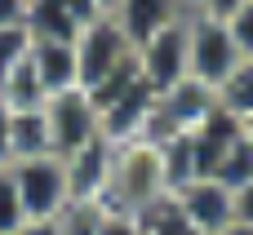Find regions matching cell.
Here are the masks:
<instances>
[{
	"instance_id": "cell-18",
	"label": "cell",
	"mask_w": 253,
	"mask_h": 235,
	"mask_svg": "<svg viewBox=\"0 0 253 235\" xmlns=\"http://www.w3.org/2000/svg\"><path fill=\"white\" fill-rule=\"evenodd\" d=\"M222 22H227V31H231L236 49H240L245 58H253V0H245L240 9H231Z\"/></svg>"
},
{
	"instance_id": "cell-14",
	"label": "cell",
	"mask_w": 253,
	"mask_h": 235,
	"mask_svg": "<svg viewBox=\"0 0 253 235\" xmlns=\"http://www.w3.org/2000/svg\"><path fill=\"white\" fill-rule=\"evenodd\" d=\"M209 178H213V182H222L227 191H236V187H245V182L253 178V147L245 142V133H240V138H236V142L227 147V156L218 160V169H213Z\"/></svg>"
},
{
	"instance_id": "cell-6",
	"label": "cell",
	"mask_w": 253,
	"mask_h": 235,
	"mask_svg": "<svg viewBox=\"0 0 253 235\" xmlns=\"http://www.w3.org/2000/svg\"><path fill=\"white\" fill-rule=\"evenodd\" d=\"M191 13V9H187ZM187 13H178L173 22H165L160 31H151L142 44H138V76L142 84L160 98L169 93L173 84H182L191 71H187Z\"/></svg>"
},
{
	"instance_id": "cell-22",
	"label": "cell",
	"mask_w": 253,
	"mask_h": 235,
	"mask_svg": "<svg viewBox=\"0 0 253 235\" xmlns=\"http://www.w3.org/2000/svg\"><path fill=\"white\" fill-rule=\"evenodd\" d=\"M27 0H0V27H22Z\"/></svg>"
},
{
	"instance_id": "cell-16",
	"label": "cell",
	"mask_w": 253,
	"mask_h": 235,
	"mask_svg": "<svg viewBox=\"0 0 253 235\" xmlns=\"http://www.w3.org/2000/svg\"><path fill=\"white\" fill-rule=\"evenodd\" d=\"M27 49H31L27 27H0V93H4V84H9V76L22 67Z\"/></svg>"
},
{
	"instance_id": "cell-23",
	"label": "cell",
	"mask_w": 253,
	"mask_h": 235,
	"mask_svg": "<svg viewBox=\"0 0 253 235\" xmlns=\"http://www.w3.org/2000/svg\"><path fill=\"white\" fill-rule=\"evenodd\" d=\"M240 4H245V0H196L191 9H196V13H209V18H227V13L240 9Z\"/></svg>"
},
{
	"instance_id": "cell-10",
	"label": "cell",
	"mask_w": 253,
	"mask_h": 235,
	"mask_svg": "<svg viewBox=\"0 0 253 235\" xmlns=\"http://www.w3.org/2000/svg\"><path fill=\"white\" fill-rule=\"evenodd\" d=\"M178 13H187V0H120L116 22L125 27V36L133 44H142L151 31H160L165 22H173Z\"/></svg>"
},
{
	"instance_id": "cell-1",
	"label": "cell",
	"mask_w": 253,
	"mask_h": 235,
	"mask_svg": "<svg viewBox=\"0 0 253 235\" xmlns=\"http://www.w3.org/2000/svg\"><path fill=\"white\" fill-rule=\"evenodd\" d=\"M160 200H169V178H165L160 147L156 142H120V147H111V169H107V187H102L107 213L142 218Z\"/></svg>"
},
{
	"instance_id": "cell-12",
	"label": "cell",
	"mask_w": 253,
	"mask_h": 235,
	"mask_svg": "<svg viewBox=\"0 0 253 235\" xmlns=\"http://www.w3.org/2000/svg\"><path fill=\"white\" fill-rule=\"evenodd\" d=\"M9 147H13V164H18V160L53 156V151H49V129H44V111H40V107H31V111H13Z\"/></svg>"
},
{
	"instance_id": "cell-2",
	"label": "cell",
	"mask_w": 253,
	"mask_h": 235,
	"mask_svg": "<svg viewBox=\"0 0 253 235\" xmlns=\"http://www.w3.org/2000/svg\"><path fill=\"white\" fill-rule=\"evenodd\" d=\"M76 44V71H80V89L89 98L125 84L138 76V44L125 36V27L116 18H98L89 27H80Z\"/></svg>"
},
{
	"instance_id": "cell-21",
	"label": "cell",
	"mask_w": 253,
	"mask_h": 235,
	"mask_svg": "<svg viewBox=\"0 0 253 235\" xmlns=\"http://www.w3.org/2000/svg\"><path fill=\"white\" fill-rule=\"evenodd\" d=\"M9 124H13V111L0 102V169L13 164V147H9Z\"/></svg>"
},
{
	"instance_id": "cell-13",
	"label": "cell",
	"mask_w": 253,
	"mask_h": 235,
	"mask_svg": "<svg viewBox=\"0 0 253 235\" xmlns=\"http://www.w3.org/2000/svg\"><path fill=\"white\" fill-rule=\"evenodd\" d=\"M213 98H218V107H222L227 116H236L240 124L253 120V58H245V62H240V67L218 84Z\"/></svg>"
},
{
	"instance_id": "cell-4",
	"label": "cell",
	"mask_w": 253,
	"mask_h": 235,
	"mask_svg": "<svg viewBox=\"0 0 253 235\" xmlns=\"http://www.w3.org/2000/svg\"><path fill=\"white\" fill-rule=\"evenodd\" d=\"M240 62H245V53L236 49L227 22L191 9V13H187V71H191V80L218 93V84H222Z\"/></svg>"
},
{
	"instance_id": "cell-27",
	"label": "cell",
	"mask_w": 253,
	"mask_h": 235,
	"mask_svg": "<svg viewBox=\"0 0 253 235\" xmlns=\"http://www.w3.org/2000/svg\"><path fill=\"white\" fill-rule=\"evenodd\" d=\"M240 133H245V142L253 147V120H245V124H240Z\"/></svg>"
},
{
	"instance_id": "cell-7",
	"label": "cell",
	"mask_w": 253,
	"mask_h": 235,
	"mask_svg": "<svg viewBox=\"0 0 253 235\" xmlns=\"http://www.w3.org/2000/svg\"><path fill=\"white\" fill-rule=\"evenodd\" d=\"M173 204L187 213V222L196 231H205V235H218L222 227H231V191L222 182H213V178H196V182L178 187Z\"/></svg>"
},
{
	"instance_id": "cell-17",
	"label": "cell",
	"mask_w": 253,
	"mask_h": 235,
	"mask_svg": "<svg viewBox=\"0 0 253 235\" xmlns=\"http://www.w3.org/2000/svg\"><path fill=\"white\" fill-rule=\"evenodd\" d=\"M22 222H27V213H22V200H18L13 173L0 169V235H18Z\"/></svg>"
},
{
	"instance_id": "cell-9",
	"label": "cell",
	"mask_w": 253,
	"mask_h": 235,
	"mask_svg": "<svg viewBox=\"0 0 253 235\" xmlns=\"http://www.w3.org/2000/svg\"><path fill=\"white\" fill-rule=\"evenodd\" d=\"M67 164V187H71V200H102V187H107V169H111V142H93L84 147L80 156L62 160Z\"/></svg>"
},
{
	"instance_id": "cell-28",
	"label": "cell",
	"mask_w": 253,
	"mask_h": 235,
	"mask_svg": "<svg viewBox=\"0 0 253 235\" xmlns=\"http://www.w3.org/2000/svg\"><path fill=\"white\" fill-rule=\"evenodd\" d=\"M191 4H196V0H187V9H191Z\"/></svg>"
},
{
	"instance_id": "cell-5",
	"label": "cell",
	"mask_w": 253,
	"mask_h": 235,
	"mask_svg": "<svg viewBox=\"0 0 253 235\" xmlns=\"http://www.w3.org/2000/svg\"><path fill=\"white\" fill-rule=\"evenodd\" d=\"M18 200L27 222H53L67 204H71V187H67V164L58 156H40V160H18L9 164Z\"/></svg>"
},
{
	"instance_id": "cell-20",
	"label": "cell",
	"mask_w": 253,
	"mask_h": 235,
	"mask_svg": "<svg viewBox=\"0 0 253 235\" xmlns=\"http://www.w3.org/2000/svg\"><path fill=\"white\" fill-rule=\"evenodd\" d=\"M98 235H142L138 218H125V213H107V222L98 227Z\"/></svg>"
},
{
	"instance_id": "cell-11",
	"label": "cell",
	"mask_w": 253,
	"mask_h": 235,
	"mask_svg": "<svg viewBox=\"0 0 253 235\" xmlns=\"http://www.w3.org/2000/svg\"><path fill=\"white\" fill-rule=\"evenodd\" d=\"M22 27H27L31 40H62V44H71L80 36V22H76L67 0H27Z\"/></svg>"
},
{
	"instance_id": "cell-26",
	"label": "cell",
	"mask_w": 253,
	"mask_h": 235,
	"mask_svg": "<svg viewBox=\"0 0 253 235\" xmlns=\"http://www.w3.org/2000/svg\"><path fill=\"white\" fill-rule=\"evenodd\" d=\"M98 9H102L107 18H116V9H120V0H98Z\"/></svg>"
},
{
	"instance_id": "cell-24",
	"label": "cell",
	"mask_w": 253,
	"mask_h": 235,
	"mask_svg": "<svg viewBox=\"0 0 253 235\" xmlns=\"http://www.w3.org/2000/svg\"><path fill=\"white\" fill-rule=\"evenodd\" d=\"M18 235H62V231H58V222H22Z\"/></svg>"
},
{
	"instance_id": "cell-19",
	"label": "cell",
	"mask_w": 253,
	"mask_h": 235,
	"mask_svg": "<svg viewBox=\"0 0 253 235\" xmlns=\"http://www.w3.org/2000/svg\"><path fill=\"white\" fill-rule=\"evenodd\" d=\"M231 222L253 227V178L245 182V187H236V191H231Z\"/></svg>"
},
{
	"instance_id": "cell-8",
	"label": "cell",
	"mask_w": 253,
	"mask_h": 235,
	"mask_svg": "<svg viewBox=\"0 0 253 235\" xmlns=\"http://www.w3.org/2000/svg\"><path fill=\"white\" fill-rule=\"evenodd\" d=\"M27 67H31V76L40 80L44 98L67 93V89H80L76 44H62V40H31V49H27Z\"/></svg>"
},
{
	"instance_id": "cell-15",
	"label": "cell",
	"mask_w": 253,
	"mask_h": 235,
	"mask_svg": "<svg viewBox=\"0 0 253 235\" xmlns=\"http://www.w3.org/2000/svg\"><path fill=\"white\" fill-rule=\"evenodd\" d=\"M138 227H142V235H205V231H196V227L187 222V213L173 204V196H169V200H160L151 213H142V218H138Z\"/></svg>"
},
{
	"instance_id": "cell-25",
	"label": "cell",
	"mask_w": 253,
	"mask_h": 235,
	"mask_svg": "<svg viewBox=\"0 0 253 235\" xmlns=\"http://www.w3.org/2000/svg\"><path fill=\"white\" fill-rule=\"evenodd\" d=\"M218 235H253V227H240V222H231V227H222Z\"/></svg>"
},
{
	"instance_id": "cell-3",
	"label": "cell",
	"mask_w": 253,
	"mask_h": 235,
	"mask_svg": "<svg viewBox=\"0 0 253 235\" xmlns=\"http://www.w3.org/2000/svg\"><path fill=\"white\" fill-rule=\"evenodd\" d=\"M40 111H44V129H49V151L58 160H71L84 147L102 142V111L84 89L53 93V98H44Z\"/></svg>"
}]
</instances>
